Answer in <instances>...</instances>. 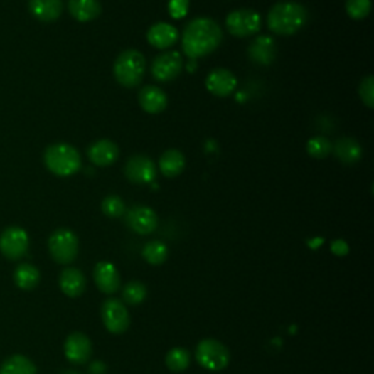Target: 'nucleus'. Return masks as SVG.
I'll return each instance as SVG.
<instances>
[{
	"instance_id": "1",
	"label": "nucleus",
	"mask_w": 374,
	"mask_h": 374,
	"mask_svg": "<svg viewBox=\"0 0 374 374\" xmlns=\"http://www.w3.org/2000/svg\"><path fill=\"white\" fill-rule=\"evenodd\" d=\"M223 41L221 26L210 18H196L184 26L181 46L187 58L201 59L215 51Z\"/></svg>"
},
{
	"instance_id": "2",
	"label": "nucleus",
	"mask_w": 374,
	"mask_h": 374,
	"mask_svg": "<svg viewBox=\"0 0 374 374\" xmlns=\"http://www.w3.org/2000/svg\"><path fill=\"white\" fill-rule=\"evenodd\" d=\"M309 18L307 9L297 2H279L268 14L269 30L279 36L299 33Z\"/></svg>"
},
{
	"instance_id": "3",
	"label": "nucleus",
	"mask_w": 374,
	"mask_h": 374,
	"mask_svg": "<svg viewBox=\"0 0 374 374\" xmlns=\"http://www.w3.org/2000/svg\"><path fill=\"white\" fill-rule=\"evenodd\" d=\"M146 60L138 50H124L114 62V76L117 82L126 88L138 87L145 75Z\"/></svg>"
},
{
	"instance_id": "4",
	"label": "nucleus",
	"mask_w": 374,
	"mask_h": 374,
	"mask_svg": "<svg viewBox=\"0 0 374 374\" xmlns=\"http://www.w3.org/2000/svg\"><path fill=\"white\" fill-rule=\"evenodd\" d=\"M44 163L53 174L68 177L81 169V155L72 145L55 144L46 149Z\"/></svg>"
},
{
	"instance_id": "5",
	"label": "nucleus",
	"mask_w": 374,
	"mask_h": 374,
	"mask_svg": "<svg viewBox=\"0 0 374 374\" xmlns=\"http://www.w3.org/2000/svg\"><path fill=\"white\" fill-rule=\"evenodd\" d=\"M196 360L209 371H221L230 364L231 354L223 342L206 338L196 346Z\"/></svg>"
},
{
	"instance_id": "6",
	"label": "nucleus",
	"mask_w": 374,
	"mask_h": 374,
	"mask_svg": "<svg viewBox=\"0 0 374 374\" xmlns=\"http://www.w3.org/2000/svg\"><path fill=\"white\" fill-rule=\"evenodd\" d=\"M48 250L51 257L60 265L72 263L79 250L78 237L69 228H59L48 238Z\"/></svg>"
},
{
	"instance_id": "7",
	"label": "nucleus",
	"mask_w": 374,
	"mask_h": 374,
	"mask_svg": "<svg viewBox=\"0 0 374 374\" xmlns=\"http://www.w3.org/2000/svg\"><path fill=\"white\" fill-rule=\"evenodd\" d=\"M260 15L253 9L233 11L225 19V26L228 33L238 38H245L256 34L260 30Z\"/></svg>"
},
{
	"instance_id": "8",
	"label": "nucleus",
	"mask_w": 374,
	"mask_h": 374,
	"mask_svg": "<svg viewBox=\"0 0 374 374\" xmlns=\"http://www.w3.org/2000/svg\"><path fill=\"white\" fill-rule=\"evenodd\" d=\"M30 247V237L21 227H9L0 235V252L9 260L22 259Z\"/></svg>"
},
{
	"instance_id": "9",
	"label": "nucleus",
	"mask_w": 374,
	"mask_h": 374,
	"mask_svg": "<svg viewBox=\"0 0 374 374\" xmlns=\"http://www.w3.org/2000/svg\"><path fill=\"white\" fill-rule=\"evenodd\" d=\"M102 324L107 331L120 335L129 329L130 325V316L126 306L116 299H110L102 303L101 307Z\"/></svg>"
},
{
	"instance_id": "10",
	"label": "nucleus",
	"mask_w": 374,
	"mask_h": 374,
	"mask_svg": "<svg viewBox=\"0 0 374 374\" xmlns=\"http://www.w3.org/2000/svg\"><path fill=\"white\" fill-rule=\"evenodd\" d=\"M183 59L177 51H166L152 62V76L159 82H170L181 73Z\"/></svg>"
},
{
	"instance_id": "11",
	"label": "nucleus",
	"mask_w": 374,
	"mask_h": 374,
	"mask_svg": "<svg viewBox=\"0 0 374 374\" xmlns=\"http://www.w3.org/2000/svg\"><path fill=\"white\" fill-rule=\"evenodd\" d=\"M124 215H126L124 220H126L127 227L138 234L148 235L154 233L158 227L156 213L148 206L137 205V206L130 208L129 210H126Z\"/></svg>"
},
{
	"instance_id": "12",
	"label": "nucleus",
	"mask_w": 374,
	"mask_h": 374,
	"mask_svg": "<svg viewBox=\"0 0 374 374\" xmlns=\"http://www.w3.org/2000/svg\"><path fill=\"white\" fill-rule=\"evenodd\" d=\"M124 174L135 184H149L156 177V169L152 159L146 155H133L124 166Z\"/></svg>"
},
{
	"instance_id": "13",
	"label": "nucleus",
	"mask_w": 374,
	"mask_h": 374,
	"mask_svg": "<svg viewBox=\"0 0 374 374\" xmlns=\"http://www.w3.org/2000/svg\"><path fill=\"white\" fill-rule=\"evenodd\" d=\"M92 343L82 332H75L68 336L65 342V356L73 364H84L90 360Z\"/></svg>"
},
{
	"instance_id": "14",
	"label": "nucleus",
	"mask_w": 374,
	"mask_h": 374,
	"mask_svg": "<svg viewBox=\"0 0 374 374\" xmlns=\"http://www.w3.org/2000/svg\"><path fill=\"white\" fill-rule=\"evenodd\" d=\"M237 87V79L233 72L227 69L212 70L206 78V88L210 94L217 97H228Z\"/></svg>"
},
{
	"instance_id": "15",
	"label": "nucleus",
	"mask_w": 374,
	"mask_h": 374,
	"mask_svg": "<svg viewBox=\"0 0 374 374\" xmlns=\"http://www.w3.org/2000/svg\"><path fill=\"white\" fill-rule=\"evenodd\" d=\"M94 281L104 294H114L120 288V275L110 262H98L94 268Z\"/></svg>"
},
{
	"instance_id": "16",
	"label": "nucleus",
	"mask_w": 374,
	"mask_h": 374,
	"mask_svg": "<svg viewBox=\"0 0 374 374\" xmlns=\"http://www.w3.org/2000/svg\"><path fill=\"white\" fill-rule=\"evenodd\" d=\"M277 44L272 37L260 36L255 38L249 46V58L259 65L268 66L275 60Z\"/></svg>"
},
{
	"instance_id": "17",
	"label": "nucleus",
	"mask_w": 374,
	"mask_h": 374,
	"mask_svg": "<svg viewBox=\"0 0 374 374\" xmlns=\"http://www.w3.org/2000/svg\"><path fill=\"white\" fill-rule=\"evenodd\" d=\"M88 158L92 164L98 167L112 166L119 158V148L109 139H101L88 148Z\"/></svg>"
},
{
	"instance_id": "18",
	"label": "nucleus",
	"mask_w": 374,
	"mask_h": 374,
	"mask_svg": "<svg viewBox=\"0 0 374 374\" xmlns=\"http://www.w3.org/2000/svg\"><path fill=\"white\" fill-rule=\"evenodd\" d=\"M60 289L68 297H79L82 296L87 288V278L85 275L76 268H66L62 271L59 278Z\"/></svg>"
},
{
	"instance_id": "19",
	"label": "nucleus",
	"mask_w": 374,
	"mask_h": 374,
	"mask_svg": "<svg viewBox=\"0 0 374 374\" xmlns=\"http://www.w3.org/2000/svg\"><path fill=\"white\" fill-rule=\"evenodd\" d=\"M146 37L151 46L164 50V48L171 47L177 41L178 33L173 25L167 22H158L151 26Z\"/></svg>"
},
{
	"instance_id": "20",
	"label": "nucleus",
	"mask_w": 374,
	"mask_h": 374,
	"mask_svg": "<svg viewBox=\"0 0 374 374\" xmlns=\"http://www.w3.org/2000/svg\"><path fill=\"white\" fill-rule=\"evenodd\" d=\"M139 104L142 109L149 114H158L166 110L167 95L158 87H145L139 92Z\"/></svg>"
},
{
	"instance_id": "21",
	"label": "nucleus",
	"mask_w": 374,
	"mask_h": 374,
	"mask_svg": "<svg viewBox=\"0 0 374 374\" xmlns=\"http://www.w3.org/2000/svg\"><path fill=\"white\" fill-rule=\"evenodd\" d=\"M28 9L38 21L53 22L62 15L63 4L62 0H30Z\"/></svg>"
},
{
	"instance_id": "22",
	"label": "nucleus",
	"mask_w": 374,
	"mask_h": 374,
	"mask_svg": "<svg viewBox=\"0 0 374 374\" xmlns=\"http://www.w3.org/2000/svg\"><path fill=\"white\" fill-rule=\"evenodd\" d=\"M335 156L343 164H356L363 155L361 145L353 138H341L332 145Z\"/></svg>"
},
{
	"instance_id": "23",
	"label": "nucleus",
	"mask_w": 374,
	"mask_h": 374,
	"mask_svg": "<svg viewBox=\"0 0 374 374\" xmlns=\"http://www.w3.org/2000/svg\"><path fill=\"white\" fill-rule=\"evenodd\" d=\"M69 12L79 22H88L100 16L101 5L98 0H69Z\"/></svg>"
},
{
	"instance_id": "24",
	"label": "nucleus",
	"mask_w": 374,
	"mask_h": 374,
	"mask_svg": "<svg viewBox=\"0 0 374 374\" xmlns=\"http://www.w3.org/2000/svg\"><path fill=\"white\" fill-rule=\"evenodd\" d=\"M184 166H186L184 155L177 149H169L161 155V158H159V170H161V173L169 178L181 174Z\"/></svg>"
},
{
	"instance_id": "25",
	"label": "nucleus",
	"mask_w": 374,
	"mask_h": 374,
	"mask_svg": "<svg viewBox=\"0 0 374 374\" xmlns=\"http://www.w3.org/2000/svg\"><path fill=\"white\" fill-rule=\"evenodd\" d=\"M40 279H41L40 271L31 263L19 265L14 272V281H15L16 287H19L21 289H25V291L34 289L40 284Z\"/></svg>"
},
{
	"instance_id": "26",
	"label": "nucleus",
	"mask_w": 374,
	"mask_h": 374,
	"mask_svg": "<svg viewBox=\"0 0 374 374\" xmlns=\"http://www.w3.org/2000/svg\"><path fill=\"white\" fill-rule=\"evenodd\" d=\"M0 374H37V367L30 358L12 356L0 367Z\"/></svg>"
},
{
	"instance_id": "27",
	"label": "nucleus",
	"mask_w": 374,
	"mask_h": 374,
	"mask_svg": "<svg viewBox=\"0 0 374 374\" xmlns=\"http://www.w3.org/2000/svg\"><path fill=\"white\" fill-rule=\"evenodd\" d=\"M144 259L154 266L163 265L169 257V249L163 242H149L142 249Z\"/></svg>"
},
{
	"instance_id": "28",
	"label": "nucleus",
	"mask_w": 374,
	"mask_h": 374,
	"mask_svg": "<svg viewBox=\"0 0 374 374\" xmlns=\"http://www.w3.org/2000/svg\"><path fill=\"white\" fill-rule=\"evenodd\" d=\"M146 294H148V289L142 282L132 281L126 284L123 289V300L129 306H138L146 299Z\"/></svg>"
},
{
	"instance_id": "29",
	"label": "nucleus",
	"mask_w": 374,
	"mask_h": 374,
	"mask_svg": "<svg viewBox=\"0 0 374 374\" xmlns=\"http://www.w3.org/2000/svg\"><path fill=\"white\" fill-rule=\"evenodd\" d=\"M191 364V356L184 348H173L166 356V365L173 373H181Z\"/></svg>"
},
{
	"instance_id": "30",
	"label": "nucleus",
	"mask_w": 374,
	"mask_h": 374,
	"mask_svg": "<svg viewBox=\"0 0 374 374\" xmlns=\"http://www.w3.org/2000/svg\"><path fill=\"white\" fill-rule=\"evenodd\" d=\"M332 151V144L328 138L324 137H314L307 142V152L317 159H322L328 156Z\"/></svg>"
},
{
	"instance_id": "31",
	"label": "nucleus",
	"mask_w": 374,
	"mask_h": 374,
	"mask_svg": "<svg viewBox=\"0 0 374 374\" xmlns=\"http://www.w3.org/2000/svg\"><path fill=\"white\" fill-rule=\"evenodd\" d=\"M101 209H102V212L105 213V215L110 217V218H119V217H123L124 213H126L124 202L119 196H114V195L107 196L102 201Z\"/></svg>"
},
{
	"instance_id": "32",
	"label": "nucleus",
	"mask_w": 374,
	"mask_h": 374,
	"mask_svg": "<svg viewBox=\"0 0 374 374\" xmlns=\"http://www.w3.org/2000/svg\"><path fill=\"white\" fill-rule=\"evenodd\" d=\"M371 11V0H346V12L353 19H364Z\"/></svg>"
},
{
	"instance_id": "33",
	"label": "nucleus",
	"mask_w": 374,
	"mask_h": 374,
	"mask_svg": "<svg viewBox=\"0 0 374 374\" xmlns=\"http://www.w3.org/2000/svg\"><path fill=\"white\" fill-rule=\"evenodd\" d=\"M358 92H360L363 102L368 107V109H373L374 107V81H373L371 75H368L363 79L361 84H360Z\"/></svg>"
},
{
	"instance_id": "34",
	"label": "nucleus",
	"mask_w": 374,
	"mask_h": 374,
	"mask_svg": "<svg viewBox=\"0 0 374 374\" xmlns=\"http://www.w3.org/2000/svg\"><path fill=\"white\" fill-rule=\"evenodd\" d=\"M187 11H189V0H170L169 12L173 18L181 19L186 16Z\"/></svg>"
},
{
	"instance_id": "35",
	"label": "nucleus",
	"mask_w": 374,
	"mask_h": 374,
	"mask_svg": "<svg viewBox=\"0 0 374 374\" xmlns=\"http://www.w3.org/2000/svg\"><path fill=\"white\" fill-rule=\"evenodd\" d=\"M331 250L335 256L343 257L350 253V246H348V243L345 242V240L338 238V240H333V242L331 243Z\"/></svg>"
},
{
	"instance_id": "36",
	"label": "nucleus",
	"mask_w": 374,
	"mask_h": 374,
	"mask_svg": "<svg viewBox=\"0 0 374 374\" xmlns=\"http://www.w3.org/2000/svg\"><path fill=\"white\" fill-rule=\"evenodd\" d=\"M105 365L101 361H94L90 367V373L91 374H104L105 373Z\"/></svg>"
},
{
	"instance_id": "37",
	"label": "nucleus",
	"mask_w": 374,
	"mask_h": 374,
	"mask_svg": "<svg viewBox=\"0 0 374 374\" xmlns=\"http://www.w3.org/2000/svg\"><path fill=\"white\" fill-rule=\"evenodd\" d=\"M322 243H324L322 238H316V240H313V242H309V246H310L311 249H317L319 245H322Z\"/></svg>"
},
{
	"instance_id": "38",
	"label": "nucleus",
	"mask_w": 374,
	"mask_h": 374,
	"mask_svg": "<svg viewBox=\"0 0 374 374\" xmlns=\"http://www.w3.org/2000/svg\"><path fill=\"white\" fill-rule=\"evenodd\" d=\"M62 374H79V373H76V371H65Z\"/></svg>"
}]
</instances>
